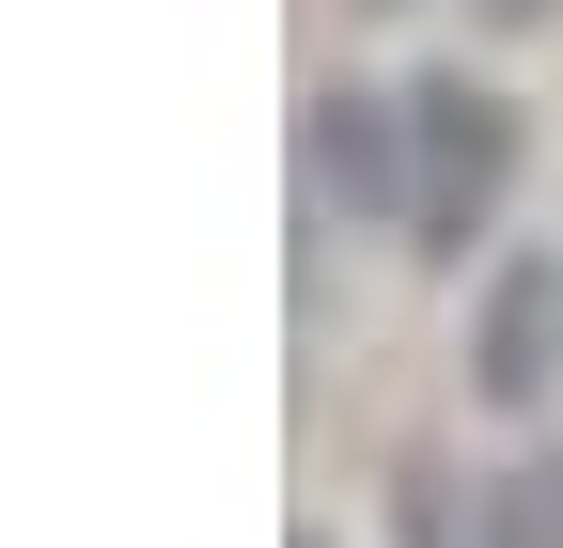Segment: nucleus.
I'll return each instance as SVG.
<instances>
[{
  "label": "nucleus",
  "instance_id": "nucleus-1",
  "mask_svg": "<svg viewBox=\"0 0 563 548\" xmlns=\"http://www.w3.org/2000/svg\"><path fill=\"white\" fill-rule=\"evenodd\" d=\"M422 157H439V173H422V204H407V220H422V251H470V220H485V188H501V110H485L470 79H422Z\"/></svg>",
  "mask_w": 563,
  "mask_h": 548
},
{
  "label": "nucleus",
  "instance_id": "nucleus-2",
  "mask_svg": "<svg viewBox=\"0 0 563 548\" xmlns=\"http://www.w3.org/2000/svg\"><path fill=\"white\" fill-rule=\"evenodd\" d=\"M313 188H344L361 220H407V188H391V125H376V95H329L313 110Z\"/></svg>",
  "mask_w": 563,
  "mask_h": 548
},
{
  "label": "nucleus",
  "instance_id": "nucleus-3",
  "mask_svg": "<svg viewBox=\"0 0 563 548\" xmlns=\"http://www.w3.org/2000/svg\"><path fill=\"white\" fill-rule=\"evenodd\" d=\"M548 314H563L548 266H501V314H485V392H501V407L548 392Z\"/></svg>",
  "mask_w": 563,
  "mask_h": 548
},
{
  "label": "nucleus",
  "instance_id": "nucleus-4",
  "mask_svg": "<svg viewBox=\"0 0 563 548\" xmlns=\"http://www.w3.org/2000/svg\"><path fill=\"white\" fill-rule=\"evenodd\" d=\"M501 17H548V0H501Z\"/></svg>",
  "mask_w": 563,
  "mask_h": 548
}]
</instances>
